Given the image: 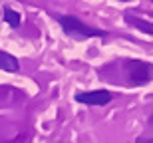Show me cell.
<instances>
[{
	"mask_svg": "<svg viewBox=\"0 0 153 143\" xmlns=\"http://www.w3.org/2000/svg\"><path fill=\"white\" fill-rule=\"evenodd\" d=\"M20 64L14 56H10L8 52H0V70L4 72H18Z\"/></svg>",
	"mask_w": 153,
	"mask_h": 143,
	"instance_id": "obj_4",
	"label": "cell"
},
{
	"mask_svg": "<svg viewBox=\"0 0 153 143\" xmlns=\"http://www.w3.org/2000/svg\"><path fill=\"white\" fill-rule=\"evenodd\" d=\"M137 143H151V137H147V139H139Z\"/></svg>",
	"mask_w": 153,
	"mask_h": 143,
	"instance_id": "obj_7",
	"label": "cell"
},
{
	"mask_svg": "<svg viewBox=\"0 0 153 143\" xmlns=\"http://www.w3.org/2000/svg\"><path fill=\"white\" fill-rule=\"evenodd\" d=\"M125 70H127V76H129V82L133 86H143L151 80L153 76V68L151 64L141 62V60H127L125 62Z\"/></svg>",
	"mask_w": 153,
	"mask_h": 143,
	"instance_id": "obj_2",
	"label": "cell"
},
{
	"mask_svg": "<svg viewBox=\"0 0 153 143\" xmlns=\"http://www.w3.org/2000/svg\"><path fill=\"white\" fill-rule=\"evenodd\" d=\"M125 22H127V24H131V26H135V28H139L141 32H147V34H153V22H147V20H141V18L131 16V14H127V16H125Z\"/></svg>",
	"mask_w": 153,
	"mask_h": 143,
	"instance_id": "obj_5",
	"label": "cell"
},
{
	"mask_svg": "<svg viewBox=\"0 0 153 143\" xmlns=\"http://www.w3.org/2000/svg\"><path fill=\"white\" fill-rule=\"evenodd\" d=\"M58 22L62 26V30L70 38H76V40H85V38H108V32L97 28H91V26H85L84 22H79L76 16H58Z\"/></svg>",
	"mask_w": 153,
	"mask_h": 143,
	"instance_id": "obj_1",
	"label": "cell"
},
{
	"mask_svg": "<svg viewBox=\"0 0 153 143\" xmlns=\"http://www.w3.org/2000/svg\"><path fill=\"white\" fill-rule=\"evenodd\" d=\"M123 2H125V0H123Z\"/></svg>",
	"mask_w": 153,
	"mask_h": 143,
	"instance_id": "obj_8",
	"label": "cell"
},
{
	"mask_svg": "<svg viewBox=\"0 0 153 143\" xmlns=\"http://www.w3.org/2000/svg\"><path fill=\"white\" fill-rule=\"evenodd\" d=\"M4 20L10 24L12 28H18V26H20V14L14 12V10H10V8H6V10H4Z\"/></svg>",
	"mask_w": 153,
	"mask_h": 143,
	"instance_id": "obj_6",
	"label": "cell"
},
{
	"mask_svg": "<svg viewBox=\"0 0 153 143\" xmlns=\"http://www.w3.org/2000/svg\"><path fill=\"white\" fill-rule=\"evenodd\" d=\"M76 102L85 103V105H105L111 102V93L105 90H96V92H85V93H78Z\"/></svg>",
	"mask_w": 153,
	"mask_h": 143,
	"instance_id": "obj_3",
	"label": "cell"
}]
</instances>
